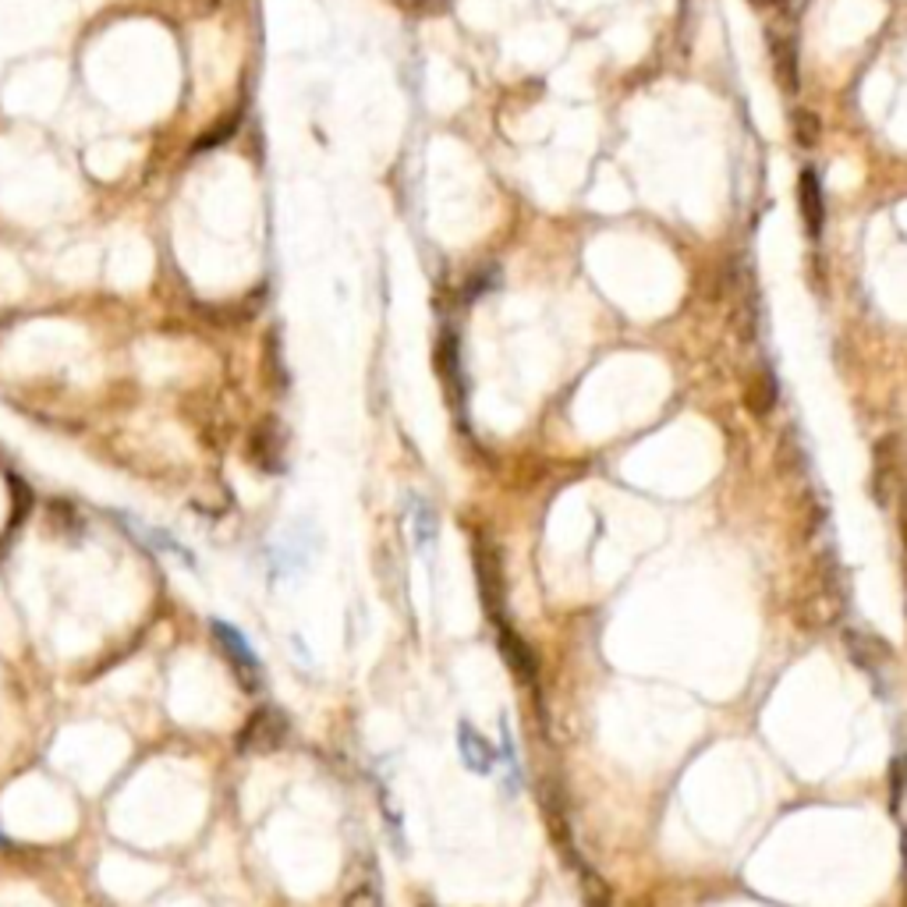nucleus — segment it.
I'll return each instance as SVG.
<instances>
[{
  "instance_id": "f257e3e1",
  "label": "nucleus",
  "mask_w": 907,
  "mask_h": 907,
  "mask_svg": "<svg viewBox=\"0 0 907 907\" xmlns=\"http://www.w3.org/2000/svg\"><path fill=\"white\" fill-rule=\"evenodd\" d=\"M210 631H213L216 649L224 652V660L231 663L234 677L242 681L245 692H259L263 681H266V674H263V663H259L256 652H252V645H248L245 634H242L238 628H234V624H227V621H210Z\"/></svg>"
},
{
  "instance_id": "f03ea898",
  "label": "nucleus",
  "mask_w": 907,
  "mask_h": 907,
  "mask_svg": "<svg viewBox=\"0 0 907 907\" xmlns=\"http://www.w3.org/2000/svg\"><path fill=\"white\" fill-rule=\"evenodd\" d=\"M476 578H479V595L489 613V621L503 624V574H500V557L486 539H476Z\"/></svg>"
},
{
  "instance_id": "7ed1b4c3",
  "label": "nucleus",
  "mask_w": 907,
  "mask_h": 907,
  "mask_svg": "<svg viewBox=\"0 0 907 907\" xmlns=\"http://www.w3.org/2000/svg\"><path fill=\"white\" fill-rule=\"evenodd\" d=\"M287 734H292V720H287L281 710H274V705H266V710H259L245 723L242 748L245 752H277L287 741Z\"/></svg>"
},
{
  "instance_id": "20e7f679",
  "label": "nucleus",
  "mask_w": 907,
  "mask_h": 907,
  "mask_svg": "<svg viewBox=\"0 0 907 907\" xmlns=\"http://www.w3.org/2000/svg\"><path fill=\"white\" fill-rule=\"evenodd\" d=\"M497 634H500V656H503L507 666H511V674L518 677V684L536 687L539 684V660H536L532 645L524 642V639H518L507 621L497 624Z\"/></svg>"
},
{
  "instance_id": "39448f33",
  "label": "nucleus",
  "mask_w": 907,
  "mask_h": 907,
  "mask_svg": "<svg viewBox=\"0 0 907 907\" xmlns=\"http://www.w3.org/2000/svg\"><path fill=\"white\" fill-rule=\"evenodd\" d=\"M844 645L850 652V660H855L862 670H868L876 681H883V666L894 660L890 645H886L883 639H876V634H868V631H844Z\"/></svg>"
},
{
  "instance_id": "423d86ee",
  "label": "nucleus",
  "mask_w": 907,
  "mask_h": 907,
  "mask_svg": "<svg viewBox=\"0 0 907 907\" xmlns=\"http://www.w3.org/2000/svg\"><path fill=\"white\" fill-rule=\"evenodd\" d=\"M458 752H461V762H465V766H468L471 773H479V776H486L489 770H493V762H497L493 745H489V741L479 734L476 723H468V720L458 723Z\"/></svg>"
},
{
  "instance_id": "0eeeda50",
  "label": "nucleus",
  "mask_w": 907,
  "mask_h": 907,
  "mask_svg": "<svg viewBox=\"0 0 907 907\" xmlns=\"http://www.w3.org/2000/svg\"><path fill=\"white\" fill-rule=\"evenodd\" d=\"M797 195H802V216H805V231H808V238H812V242H819L826 206H823V185H819V174H815L812 167H805V171H802V188H797Z\"/></svg>"
},
{
  "instance_id": "6e6552de",
  "label": "nucleus",
  "mask_w": 907,
  "mask_h": 907,
  "mask_svg": "<svg viewBox=\"0 0 907 907\" xmlns=\"http://www.w3.org/2000/svg\"><path fill=\"white\" fill-rule=\"evenodd\" d=\"M578 890H582L585 907H613L610 883L600 873H595L592 865H585V862H578Z\"/></svg>"
},
{
  "instance_id": "1a4fd4ad",
  "label": "nucleus",
  "mask_w": 907,
  "mask_h": 907,
  "mask_svg": "<svg viewBox=\"0 0 907 907\" xmlns=\"http://www.w3.org/2000/svg\"><path fill=\"white\" fill-rule=\"evenodd\" d=\"M773 61H776V79L784 82L787 93H797V58L787 40L773 47Z\"/></svg>"
},
{
  "instance_id": "9d476101",
  "label": "nucleus",
  "mask_w": 907,
  "mask_h": 907,
  "mask_svg": "<svg viewBox=\"0 0 907 907\" xmlns=\"http://www.w3.org/2000/svg\"><path fill=\"white\" fill-rule=\"evenodd\" d=\"M773 401H776V384H773L770 373H762L752 384V390H748V405H752V411L766 415L773 408Z\"/></svg>"
},
{
  "instance_id": "9b49d317",
  "label": "nucleus",
  "mask_w": 907,
  "mask_h": 907,
  "mask_svg": "<svg viewBox=\"0 0 907 907\" xmlns=\"http://www.w3.org/2000/svg\"><path fill=\"white\" fill-rule=\"evenodd\" d=\"M904 797H907V762L894 758L890 762V812H900Z\"/></svg>"
},
{
  "instance_id": "f8f14e48",
  "label": "nucleus",
  "mask_w": 907,
  "mask_h": 907,
  "mask_svg": "<svg viewBox=\"0 0 907 907\" xmlns=\"http://www.w3.org/2000/svg\"><path fill=\"white\" fill-rule=\"evenodd\" d=\"M344 907H384V894L376 883H358L355 890L344 897Z\"/></svg>"
},
{
  "instance_id": "ddd939ff",
  "label": "nucleus",
  "mask_w": 907,
  "mask_h": 907,
  "mask_svg": "<svg viewBox=\"0 0 907 907\" xmlns=\"http://www.w3.org/2000/svg\"><path fill=\"white\" fill-rule=\"evenodd\" d=\"M794 121H797V142H802V146H815V139H819V118L802 111Z\"/></svg>"
},
{
  "instance_id": "4468645a",
  "label": "nucleus",
  "mask_w": 907,
  "mask_h": 907,
  "mask_svg": "<svg viewBox=\"0 0 907 907\" xmlns=\"http://www.w3.org/2000/svg\"><path fill=\"white\" fill-rule=\"evenodd\" d=\"M900 536H904V547H907V500L900 503Z\"/></svg>"
}]
</instances>
